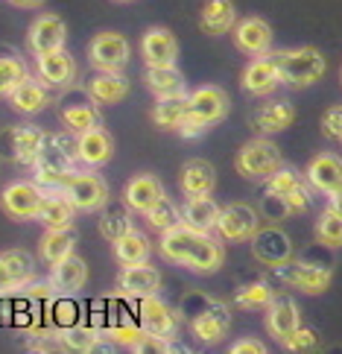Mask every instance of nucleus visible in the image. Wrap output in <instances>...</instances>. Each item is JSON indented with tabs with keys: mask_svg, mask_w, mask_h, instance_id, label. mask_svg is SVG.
Instances as JSON below:
<instances>
[{
	"mask_svg": "<svg viewBox=\"0 0 342 354\" xmlns=\"http://www.w3.org/2000/svg\"><path fill=\"white\" fill-rule=\"evenodd\" d=\"M301 182H304V176L296 167H287V164H281V167H278L269 179H266V196L284 199L289 191H296Z\"/></svg>",
	"mask_w": 342,
	"mask_h": 354,
	"instance_id": "44",
	"label": "nucleus"
},
{
	"mask_svg": "<svg viewBox=\"0 0 342 354\" xmlns=\"http://www.w3.org/2000/svg\"><path fill=\"white\" fill-rule=\"evenodd\" d=\"M117 290L126 299H146L161 290V272L149 261L141 263H126L117 275Z\"/></svg>",
	"mask_w": 342,
	"mask_h": 354,
	"instance_id": "15",
	"label": "nucleus"
},
{
	"mask_svg": "<svg viewBox=\"0 0 342 354\" xmlns=\"http://www.w3.org/2000/svg\"><path fill=\"white\" fill-rule=\"evenodd\" d=\"M111 156H114V138L103 126L76 135V158H79L85 167H91V170L103 167V164L111 161Z\"/></svg>",
	"mask_w": 342,
	"mask_h": 354,
	"instance_id": "23",
	"label": "nucleus"
},
{
	"mask_svg": "<svg viewBox=\"0 0 342 354\" xmlns=\"http://www.w3.org/2000/svg\"><path fill=\"white\" fill-rule=\"evenodd\" d=\"M44 141V132L38 126H9V129L0 132V156L15 161V164H30L38 156Z\"/></svg>",
	"mask_w": 342,
	"mask_h": 354,
	"instance_id": "11",
	"label": "nucleus"
},
{
	"mask_svg": "<svg viewBox=\"0 0 342 354\" xmlns=\"http://www.w3.org/2000/svg\"><path fill=\"white\" fill-rule=\"evenodd\" d=\"M56 337H59V343L65 351H97V348H103V334H99V328H91V325H79V322H73V325H61V328H53Z\"/></svg>",
	"mask_w": 342,
	"mask_h": 354,
	"instance_id": "36",
	"label": "nucleus"
},
{
	"mask_svg": "<svg viewBox=\"0 0 342 354\" xmlns=\"http://www.w3.org/2000/svg\"><path fill=\"white\" fill-rule=\"evenodd\" d=\"M85 88H88V94L94 97V103H99V106H117L132 91V85L123 77V71H99L97 77L88 80Z\"/></svg>",
	"mask_w": 342,
	"mask_h": 354,
	"instance_id": "29",
	"label": "nucleus"
},
{
	"mask_svg": "<svg viewBox=\"0 0 342 354\" xmlns=\"http://www.w3.org/2000/svg\"><path fill=\"white\" fill-rule=\"evenodd\" d=\"M184 115H187V91L155 97V106H152V123H155L158 129H179Z\"/></svg>",
	"mask_w": 342,
	"mask_h": 354,
	"instance_id": "37",
	"label": "nucleus"
},
{
	"mask_svg": "<svg viewBox=\"0 0 342 354\" xmlns=\"http://www.w3.org/2000/svg\"><path fill=\"white\" fill-rule=\"evenodd\" d=\"M88 281V267L79 255H68L65 261L53 263V270H50V284L59 296H73L79 293Z\"/></svg>",
	"mask_w": 342,
	"mask_h": 354,
	"instance_id": "32",
	"label": "nucleus"
},
{
	"mask_svg": "<svg viewBox=\"0 0 342 354\" xmlns=\"http://www.w3.org/2000/svg\"><path fill=\"white\" fill-rule=\"evenodd\" d=\"M287 351H310L319 346V334H316V328H307V325H298L293 334H289L284 343H281Z\"/></svg>",
	"mask_w": 342,
	"mask_h": 354,
	"instance_id": "47",
	"label": "nucleus"
},
{
	"mask_svg": "<svg viewBox=\"0 0 342 354\" xmlns=\"http://www.w3.org/2000/svg\"><path fill=\"white\" fill-rule=\"evenodd\" d=\"M35 65H38V80L44 85H53V88H70L76 80V62L68 53L65 47L53 50V53H41L35 56Z\"/></svg>",
	"mask_w": 342,
	"mask_h": 354,
	"instance_id": "24",
	"label": "nucleus"
},
{
	"mask_svg": "<svg viewBox=\"0 0 342 354\" xmlns=\"http://www.w3.org/2000/svg\"><path fill=\"white\" fill-rule=\"evenodd\" d=\"M35 220L44 225V229H59V225H73L76 220V208L73 202L65 196L61 187H44V199L38 205Z\"/></svg>",
	"mask_w": 342,
	"mask_h": 354,
	"instance_id": "27",
	"label": "nucleus"
},
{
	"mask_svg": "<svg viewBox=\"0 0 342 354\" xmlns=\"http://www.w3.org/2000/svg\"><path fill=\"white\" fill-rule=\"evenodd\" d=\"M298 325H301V310L296 305V299L289 293H275L269 308H266V331H269L278 343H284Z\"/></svg>",
	"mask_w": 342,
	"mask_h": 354,
	"instance_id": "19",
	"label": "nucleus"
},
{
	"mask_svg": "<svg viewBox=\"0 0 342 354\" xmlns=\"http://www.w3.org/2000/svg\"><path fill=\"white\" fill-rule=\"evenodd\" d=\"M316 240L325 246V249H339L342 246V217L334 214L331 208H325L316 220Z\"/></svg>",
	"mask_w": 342,
	"mask_h": 354,
	"instance_id": "43",
	"label": "nucleus"
},
{
	"mask_svg": "<svg viewBox=\"0 0 342 354\" xmlns=\"http://www.w3.org/2000/svg\"><path fill=\"white\" fill-rule=\"evenodd\" d=\"M161 196H164V187L158 182V176L152 173H137L123 187V202L132 214H146Z\"/></svg>",
	"mask_w": 342,
	"mask_h": 354,
	"instance_id": "26",
	"label": "nucleus"
},
{
	"mask_svg": "<svg viewBox=\"0 0 342 354\" xmlns=\"http://www.w3.org/2000/svg\"><path fill=\"white\" fill-rule=\"evenodd\" d=\"M327 208H331L334 214H339V217H342V185L336 187V191L327 194Z\"/></svg>",
	"mask_w": 342,
	"mask_h": 354,
	"instance_id": "51",
	"label": "nucleus"
},
{
	"mask_svg": "<svg viewBox=\"0 0 342 354\" xmlns=\"http://www.w3.org/2000/svg\"><path fill=\"white\" fill-rule=\"evenodd\" d=\"M132 211L129 208H103L99 214V234H103L108 243H114L117 237H123L126 232H132Z\"/></svg>",
	"mask_w": 342,
	"mask_h": 354,
	"instance_id": "42",
	"label": "nucleus"
},
{
	"mask_svg": "<svg viewBox=\"0 0 342 354\" xmlns=\"http://www.w3.org/2000/svg\"><path fill=\"white\" fill-rule=\"evenodd\" d=\"M217 217H220V205L208 196H187L184 208H182V223L190 225L196 232H213L217 229Z\"/></svg>",
	"mask_w": 342,
	"mask_h": 354,
	"instance_id": "35",
	"label": "nucleus"
},
{
	"mask_svg": "<svg viewBox=\"0 0 342 354\" xmlns=\"http://www.w3.org/2000/svg\"><path fill=\"white\" fill-rule=\"evenodd\" d=\"M61 123H65L73 135L103 126L99 103H94V97L88 94V88H85V91H79V94L65 97V103H61Z\"/></svg>",
	"mask_w": 342,
	"mask_h": 354,
	"instance_id": "16",
	"label": "nucleus"
},
{
	"mask_svg": "<svg viewBox=\"0 0 342 354\" xmlns=\"http://www.w3.org/2000/svg\"><path fill=\"white\" fill-rule=\"evenodd\" d=\"M117 3H129V0H117Z\"/></svg>",
	"mask_w": 342,
	"mask_h": 354,
	"instance_id": "53",
	"label": "nucleus"
},
{
	"mask_svg": "<svg viewBox=\"0 0 342 354\" xmlns=\"http://www.w3.org/2000/svg\"><path fill=\"white\" fill-rule=\"evenodd\" d=\"M35 278V261L30 252L9 249L0 252V293L3 290H23Z\"/></svg>",
	"mask_w": 342,
	"mask_h": 354,
	"instance_id": "21",
	"label": "nucleus"
},
{
	"mask_svg": "<svg viewBox=\"0 0 342 354\" xmlns=\"http://www.w3.org/2000/svg\"><path fill=\"white\" fill-rule=\"evenodd\" d=\"M278 275V281L293 287V290H301L307 296H319L331 287V278H334V270L327 263H319V261H304V258H289L284 263H278L272 270Z\"/></svg>",
	"mask_w": 342,
	"mask_h": 354,
	"instance_id": "5",
	"label": "nucleus"
},
{
	"mask_svg": "<svg viewBox=\"0 0 342 354\" xmlns=\"http://www.w3.org/2000/svg\"><path fill=\"white\" fill-rule=\"evenodd\" d=\"M141 56L149 68L175 65L179 59V41L167 27H149L141 39Z\"/></svg>",
	"mask_w": 342,
	"mask_h": 354,
	"instance_id": "20",
	"label": "nucleus"
},
{
	"mask_svg": "<svg viewBox=\"0 0 342 354\" xmlns=\"http://www.w3.org/2000/svg\"><path fill=\"white\" fill-rule=\"evenodd\" d=\"M129 56H132V44L123 32H97L91 44H88V62L97 68V71H123L129 65Z\"/></svg>",
	"mask_w": 342,
	"mask_h": 354,
	"instance_id": "8",
	"label": "nucleus"
},
{
	"mask_svg": "<svg viewBox=\"0 0 342 354\" xmlns=\"http://www.w3.org/2000/svg\"><path fill=\"white\" fill-rule=\"evenodd\" d=\"M199 301L202 308L190 316V331L199 337V343L217 346L228 337V328H231V308L213 296H199Z\"/></svg>",
	"mask_w": 342,
	"mask_h": 354,
	"instance_id": "6",
	"label": "nucleus"
},
{
	"mask_svg": "<svg viewBox=\"0 0 342 354\" xmlns=\"http://www.w3.org/2000/svg\"><path fill=\"white\" fill-rule=\"evenodd\" d=\"M158 249L167 261L179 263V267H187L190 272H199V275H213L225 261V249L217 237L211 232L190 229L184 223L161 232Z\"/></svg>",
	"mask_w": 342,
	"mask_h": 354,
	"instance_id": "1",
	"label": "nucleus"
},
{
	"mask_svg": "<svg viewBox=\"0 0 342 354\" xmlns=\"http://www.w3.org/2000/svg\"><path fill=\"white\" fill-rule=\"evenodd\" d=\"M208 129H211L208 123H202V120H196V118L184 115V120L179 123V129H175V132H179V135L184 138V141H196V138H202V135H205Z\"/></svg>",
	"mask_w": 342,
	"mask_h": 354,
	"instance_id": "49",
	"label": "nucleus"
},
{
	"mask_svg": "<svg viewBox=\"0 0 342 354\" xmlns=\"http://www.w3.org/2000/svg\"><path fill=\"white\" fill-rule=\"evenodd\" d=\"M296 120V109L289 100H266L260 103L255 111H251V126L260 132V135H278L289 129Z\"/></svg>",
	"mask_w": 342,
	"mask_h": 354,
	"instance_id": "25",
	"label": "nucleus"
},
{
	"mask_svg": "<svg viewBox=\"0 0 342 354\" xmlns=\"http://www.w3.org/2000/svg\"><path fill=\"white\" fill-rule=\"evenodd\" d=\"M272 299H275V290L266 281H251V284H243L234 293V305L240 310H266Z\"/></svg>",
	"mask_w": 342,
	"mask_h": 354,
	"instance_id": "41",
	"label": "nucleus"
},
{
	"mask_svg": "<svg viewBox=\"0 0 342 354\" xmlns=\"http://www.w3.org/2000/svg\"><path fill=\"white\" fill-rule=\"evenodd\" d=\"M137 319H141L144 334L164 337V339H173L182 328V313L173 310L167 301H161L158 296L137 299Z\"/></svg>",
	"mask_w": 342,
	"mask_h": 354,
	"instance_id": "10",
	"label": "nucleus"
},
{
	"mask_svg": "<svg viewBox=\"0 0 342 354\" xmlns=\"http://www.w3.org/2000/svg\"><path fill=\"white\" fill-rule=\"evenodd\" d=\"M322 135L342 144V106H331L322 115Z\"/></svg>",
	"mask_w": 342,
	"mask_h": 354,
	"instance_id": "48",
	"label": "nucleus"
},
{
	"mask_svg": "<svg viewBox=\"0 0 342 354\" xmlns=\"http://www.w3.org/2000/svg\"><path fill=\"white\" fill-rule=\"evenodd\" d=\"M73 158H76V141L70 144L65 135L44 132L41 149H38L32 161V179L41 187H61L76 173Z\"/></svg>",
	"mask_w": 342,
	"mask_h": 354,
	"instance_id": "2",
	"label": "nucleus"
},
{
	"mask_svg": "<svg viewBox=\"0 0 342 354\" xmlns=\"http://www.w3.org/2000/svg\"><path fill=\"white\" fill-rule=\"evenodd\" d=\"M68 41V27L56 12H44L30 24V32H27V44L35 56L41 53H53V50L65 47Z\"/></svg>",
	"mask_w": 342,
	"mask_h": 354,
	"instance_id": "17",
	"label": "nucleus"
},
{
	"mask_svg": "<svg viewBox=\"0 0 342 354\" xmlns=\"http://www.w3.org/2000/svg\"><path fill=\"white\" fill-rule=\"evenodd\" d=\"M23 80H27L23 62L15 56H0V97H9Z\"/></svg>",
	"mask_w": 342,
	"mask_h": 354,
	"instance_id": "46",
	"label": "nucleus"
},
{
	"mask_svg": "<svg viewBox=\"0 0 342 354\" xmlns=\"http://www.w3.org/2000/svg\"><path fill=\"white\" fill-rule=\"evenodd\" d=\"M251 252H255V261L275 270L278 263L293 258V240L278 225H266V229H258L255 237H251Z\"/></svg>",
	"mask_w": 342,
	"mask_h": 354,
	"instance_id": "13",
	"label": "nucleus"
},
{
	"mask_svg": "<svg viewBox=\"0 0 342 354\" xmlns=\"http://www.w3.org/2000/svg\"><path fill=\"white\" fill-rule=\"evenodd\" d=\"M231 32H234V44L249 56H263L272 50V27L258 15L240 18Z\"/></svg>",
	"mask_w": 342,
	"mask_h": 354,
	"instance_id": "22",
	"label": "nucleus"
},
{
	"mask_svg": "<svg viewBox=\"0 0 342 354\" xmlns=\"http://www.w3.org/2000/svg\"><path fill=\"white\" fill-rule=\"evenodd\" d=\"M281 164H284L281 149L269 141V135H260L240 147L234 158V170L249 182H266Z\"/></svg>",
	"mask_w": 342,
	"mask_h": 354,
	"instance_id": "4",
	"label": "nucleus"
},
{
	"mask_svg": "<svg viewBox=\"0 0 342 354\" xmlns=\"http://www.w3.org/2000/svg\"><path fill=\"white\" fill-rule=\"evenodd\" d=\"M240 85L243 91L251 94V97H269L278 85H281V73H278V65L272 53H263V56H255L246 65L243 77H240Z\"/></svg>",
	"mask_w": 342,
	"mask_h": 354,
	"instance_id": "18",
	"label": "nucleus"
},
{
	"mask_svg": "<svg viewBox=\"0 0 342 354\" xmlns=\"http://www.w3.org/2000/svg\"><path fill=\"white\" fill-rule=\"evenodd\" d=\"M213 185H217V170H213L211 161L190 158L182 164L179 187L184 196H208V194H213Z\"/></svg>",
	"mask_w": 342,
	"mask_h": 354,
	"instance_id": "30",
	"label": "nucleus"
},
{
	"mask_svg": "<svg viewBox=\"0 0 342 354\" xmlns=\"http://www.w3.org/2000/svg\"><path fill=\"white\" fill-rule=\"evenodd\" d=\"M44 199V187L32 182H12L0 194V208H3L12 220H35L38 205Z\"/></svg>",
	"mask_w": 342,
	"mask_h": 354,
	"instance_id": "12",
	"label": "nucleus"
},
{
	"mask_svg": "<svg viewBox=\"0 0 342 354\" xmlns=\"http://www.w3.org/2000/svg\"><path fill=\"white\" fill-rule=\"evenodd\" d=\"M144 80H146V88L155 97H164V94H182L187 91V80H184V73L175 68V65H164V68H149L146 65V73H144Z\"/></svg>",
	"mask_w": 342,
	"mask_h": 354,
	"instance_id": "39",
	"label": "nucleus"
},
{
	"mask_svg": "<svg viewBox=\"0 0 342 354\" xmlns=\"http://www.w3.org/2000/svg\"><path fill=\"white\" fill-rule=\"evenodd\" d=\"M76 243H79V234H76L73 225H59V229H44L41 240H38V255L44 263H59L68 255H73Z\"/></svg>",
	"mask_w": 342,
	"mask_h": 354,
	"instance_id": "31",
	"label": "nucleus"
},
{
	"mask_svg": "<svg viewBox=\"0 0 342 354\" xmlns=\"http://www.w3.org/2000/svg\"><path fill=\"white\" fill-rule=\"evenodd\" d=\"M12 6H21V9H32V6H41L44 0H9Z\"/></svg>",
	"mask_w": 342,
	"mask_h": 354,
	"instance_id": "52",
	"label": "nucleus"
},
{
	"mask_svg": "<svg viewBox=\"0 0 342 354\" xmlns=\"http://www.w3.org/2000/svg\"><path fill=\"white\" fill-rule=\"evenodd\" d=\"M114 258H117L120 267H126V263H141V261H149L152 255V240L144 234V232H126L123 237L114 240Z\"/></svg>",
	"mask_w": 342,
	"mask_h": 354,
	"instance_id": "38",
	"label": "nucleus"
},
{
	"mask_svg": "<svg viewBox=\"0 0 342 354\" xmlns=\"http://www.w3.org/2000/svg\"><path fill=\"white\" fill-rule=\"evenodd\" d=\"M260 229V217L258 211L246 205V202H228V205L220 208L217 217V232L228 243H246V240L255 237V232Z\"/></svg>",
	"mask_w": 342,
	"mask_h": 354,
	"instance_id": "9",
	"label": "nucleus"
},
{
	"mask_svg": "<svg viewBox=\"0 0 342 354\" xmlns=\"http://www.w3.org/2000/svg\"><path fill=\"white\" fill-rule=\"evenodd\" d=\"M103 339H108V343L114 346H123V348H132L137 339L144 337V328L141 322H126V319H117V322H111L108 328H103Z\"/></svg>",
	"mask_w": 342,
	"mask_h": 354,
	"instance_id": "45",
	"label": "nucleus"
},
{
	"mask_svg": "<svg viewBox=\"0 0 342 354\" xmlns=\"http://www.w3.org/2000/svg\"><path fill=\"white\" fill-rule=\"evenodd\" d=\"M304 179L310 182L313 191L319 194H331L342 185V158L336 153H319L304 170Z\"/></svg>",
	"mask_w": 342,
	"mask_h": 354,
	"instance_id": "28",
	"label": "nucleus"
},
{
	"mask_svg": "<svg viewBox=\"0 0 342 354\" xmlns=\"http://www.w3.org/2000/svg\"><path fill=\"white\" fill-rule=\"evenodd\" d=\"M144 220H146V225L149 229H155L158 234L161 232H167V229H173V225H179L182 223V208L175 205V202L164 194L155 205H152L146 214H144Z\"/></svg>",
	"mask_w": 342,
	"mask_h": 354,
	"instance_id": "40",
	"label": "nucleus"
},
{
	"mask_svg": "<svg viewBox=\"0 0 342 354\" xmlns=\"http://www.w3.org/2000/svg\"><path fill=\"white\" fill-rule=\"evenodd\" d=\"M61 191H65V196L73 202L76 211H103L108 205V185L99 173H94L91 167H88L85 173L76 170L70 179L61 185Z\"/></svg>",
	"mask_w": 342,
	"mask_h": 354,
	"instance_id": "7",
	"label": "nucleus"
},
{
	"mask_svg": "<svg viewBox=\"0 0 342 354\" xmlns=\"http://www.w3.org/2000/svg\"><path fill=\"white\" fill-rule=\"evenodd\" d=\"M9 106L18 111V115H38V111H44L50 106V94H47V85L41 80H23L15 91L9 94Z\"/></svg>",
	"mask_w": 342,
	"mask_h": 354,
	"instance_id": "33",
	"label": "nucleus"
},
{
	"mask_svg": "<svg viewBox=\"0 0 342 354\" xmlns=\"http://www.w3.org/2000/svg\"><path fill=\"white\" fill-rule=\"evenodd\" d=\"M237 24V9H234V0H208L202 6V15H199V27L202 32L208 35H225L231 32Z\"/></svg>",
	"mask_w": 342,
	"mask_h": 354,
	"instance_id": "34",
	"label": "nucleus"
},
{
	"mask_svg": "<svg viewBox=\"0 0 342 354\" xmlns=\"http://www.w3.org/2000/svg\"><path fill=\"white\" fill-rule=\"evenodd\" d=\"M272 59L278 65V73H281V85L287 88H310L327 71V62L316 47L278 50V53H272Z\"/></svg>",
	"mask_w": 342,
	"mask_h": 354,
	"instance_id": "3",
	"label": "nucleus"
},
{
	"mask_svg": "<svg viewBox=\"0 0 342 354\" xmlns=\"http://www.w3.org/2000/svg\"><path fill=\"white\" fill-rule=\"evenodd\" d=\"M187 115L202 123H220L228 115V94L220 85H199L196 91L187 94Z\"/></svg>",
	"mask_w": 342,
	"mask_h": 354,
	"instance_id": "14",
	"label": "nucleus"
},
{
	"mask_svg": "<svg viewBox=\"0 0 342 354\" xmlns=\"http://www.w3.org/2000/svg\"><path fill=\"white\" fill-rule=\"evenodd\" d=\"M231 354H266V346L255 337H246V339L231 343Z\"/></svg>",
	"mask_w": 342,
	"mask_h": 354,
	"instance_id": "50",
	"label": "nucleus"
}]
</instances>
